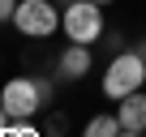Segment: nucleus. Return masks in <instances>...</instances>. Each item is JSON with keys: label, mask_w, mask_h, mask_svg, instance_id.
<instances>
[{"label": "nucleus", "mask_w": 146, "mask_h": 137, "mask_svg": "<svg viewBox=\"0 0 146 137\" xmlns=\"http://www.w3.org/2000/svg\"><path fill=\"white\" fill-rule=\"evenodd\" d=\"M95 5H112V0H95Z\"/></svg>", "instance_id": "obj_13"}, {"label": "nucleus", "mask_w": 146, "mask_h": 137, "mask_svg": "<svg viewBox=\"0 0 146 137\" xmlns=\"http://www.w3.org/2000/svg\"><path fill=\"white\" fill-rule=\"evenodd\" d=\"M116 133H120L116 116H90V124L82 128V137H116Z\"/></svg>", "instance_id": "obj_7"}, {"label": "nucleus", "mask_w": 146, "mask_h": 137, "mask_svg": "<svg viewBox=\"0 0 146 137\" xmlns=\"http://www.w3.org/2000/svg\"><path fill=\"white\" fill-rule=\"evenodd\" d=\"M17 5H22V0H0V22H13Z\"/></svg>", "instance_id": "obj_9"}, {"label": "nucleus", "mask_w": 146, "mask_h": 137, "mask_svg": "<svg viewBox=\"0 0 146 137\" xmlns=\"http://www.w3.org/2000/svg\"><path fill=\"white\" fill-rule=\"evenodd\" d=\"M9 128H13V116H9V111H5V107H0V137H5V133H9Z\"/></svg>", "instance_id": "obj_10"}, {"label": "nucleus", "mask_w": 146, "mask_h": 137, "mask_svg": "<svg viewBox=\"0 0 146 137\" xmlns=\"http://www.w3.org/2000/svg\"><path fill=\"white\" fill-rule=\"evenodd\" d=\"M116 120H120V128L146 133V94H142V90L125 94V99H120V107H116Z\"/></svg>", "instance_id": "obj_6"}, {"label": "nucleus", "mask_w": 146, "mask_h": 137, "mask_svg": "<svg viewBox=\"0 0 146 137\" xmlns=\"http://www.w3.org/2000/svg\"><path fill=\"white\" fill-rule=\"evenodd\" d=\"M137 51H142V56H146V39H142V43H137Z\"/></svg>", "instance_id": "obj_12"}, {"label": "nucleus", "mask_w": 146, "mask_h": 137, "mask_svg": "<svg viewBox=\"0 0 146 137\" xmlns=\"http://www.w3.org/2000/svg\"><path fill=\"white\" fill-rule=\"evenodd\" d=\"M5 137H43V133H39V128H35L30 120H13V128H9Z\"/></svg>", "instance_id": "obj_8"}, {"label": "nucleus", "mask_w": 146, "mask_h": 137, "mask_svg": "<svg viewBox=\"0 0 146 137\" xmlns=\"http://www.w3.org/2000/svg\"><path fill=\"white\" fill-rule=\"evenodd\" d=\"M142 86H146V56H142L137 47L116 51L112 64H108V73H103V94L120 103L125 94H133V90H142Z\"/></svg>", "instance_id": "obj_1"}, {"label": "nucleus", "mask_w": 146, "mask_h": 137, "mask_svg": "<svg viewBox=\"0 0 146 137\" xmlns=\"http://www.w3.org/2000/svg\"><path fill=\"white\" fill-rule=\"evenodd\" d=\"M13 26H17L26 39H47V34H56L60 13H56L52 0H22L17 13H13Z\"/></svg>", "instance_id": "obj_3"}, {"label": "nucleus", "mask_w": 146, "mask_h": 137, "mask_svg": "<svg viewBox=\"0 0 146 137\" xmlns=\"http://www.w3.org/2000/svg\"><path fill=\"white\" fill-rule=\"evenodd\" d=\"M0 107H5L13 120H30L47 103H43V90H39L35 77H13V82H5V90H0Z\"/></svg>", "instance_id": "obj_4"}, {"label": "nucleus", "mask_w": 146, "mask_h": 137, "mask_svg": "<svg viewBox=\"0 0 146 137\" xmlns=\"http://www.w3.org/2000/svg\"><path fill=\"white\" fill-rule=\"evenodd\" d=\"M60 30H64V39L69 43H86V47H95L99 39H103V5H95V0H69L64 5V13H60Z\"/></svg>", "instance_id": "obj_2"}, {"label": "nucleus", "mask_w": 146, "mask_h": 137, "mask_svg": "<svg viewBox=\"0 0 146 137\" xmlns=\"http://www.w3.org/2000/svg\"><path fill=\"white\" fill-rule=\"evenodd\" d=\"M116 137H142V133H133V128H120V133H116Z\"/></svg>", "instance_id": "obj_11"}, {"label": "nucleus", "mask_w": 146, "mask_h": 137, "mask_svg": "<svg viewBox=\"0 0 146 137\" xmlns=\"http://www.w3.org/2000/svg\"><path fill=\"white\" fill-rule=\"evenodd\" d=\"M56 68H60V77H69V82L86 77V73H90V47H86V43H69V47L60 51Z\"/></svg>", "instance_id": "obj_5"}]
</instances>
